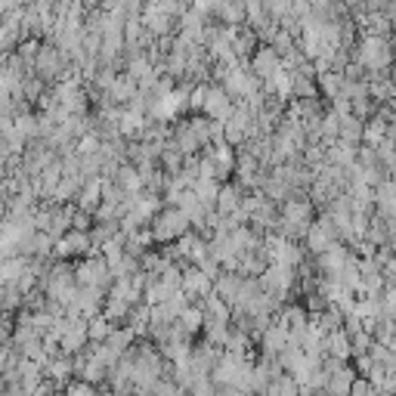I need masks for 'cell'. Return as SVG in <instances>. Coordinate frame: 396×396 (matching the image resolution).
I'll list each match as a JSON object with an SVG mask.
<instances>
[{"mask_svg":"<svg viewBox=\"0 0 396 396\" xmlns=\"http://www.w3.org/2000/svg\"><path fill=\"white\" fill-rule=\"evenodd\" d=\"M359 62H362V68L381 72V68H387L390 62H393V53H390V47H387V41H384V37H368V41L362 43Z\"/></svg>","mask_w":396,"mask_h":396,"instance_id":"cell-1","label":"cell"},{"mask_svg":"<svg viewBox=\"0 0 396 396\" xmlns=\"http://www.w3.org/2000/svg\"><path fill=\"white\" fill-rule=\"evenodd\" d=\"M59 338H62V350L65 353H78L80 346L87 344V325L84 322H78V319H72L68 325H62V331H59Z\"/></svg>","mask_w":396,"mask_h":396,"instance_id":"cell-3","label":"cell"},{"mask_svg":"<svg viewBox=\"0 0 396 396\" xmlns=\"http://www.w3.org/2000/svg\"><path fill=\"white\" fill-rule=\"evenodd\" d=\"M350 396H377V390L371 387L368 381H353V387H350Z\"/></svg>","mask_w":396,"mask_h":396,"instance_id":"cell-8","label":"cell"},{"mask_svg":"<svg viewBox=\"0 0 396 396\" xmlns=\"http://www.w3.org/2000/svg\"><path fill=\"white\" fill-rule=\"evenodd\" d=\"M65 396H96V390H93V384L78 381V384H68V393Z\"/></svg>","mask_w":396,"mask_h":396,"instance_id":"cell-7","label":"cell"},{"mask_svg":"<svg viewBox=\"0 0 396 396\" xmlns=\"http://www.w3.org/2000/svg\"><path fill=\"white\" fill-rule=\"evenodd\" d=\"M229 396H248V393H229Z\"/></svg>","mask_w":396,"mask_h":396,"instance_id":"cell-10","label":"cell"},{"mask_svg":"<svg viewBox=\"0 0 396 396\" xmlns=\"http://www.w3.org/2000/svg\"><path fill=\"white\" fill-rule=\"evenodd\" d=\"M87 334H90V338H109V325H105V319H93V325L87 328Z\"/></svg>","mask_w":396,"mask_h":396,"instance_id":"cell-9","label":"cell"},{"mask_svg":"<svg viewBox=\"0 0 396 396\" xmlns=\"http://www.w3.org/2000/svg\"><path fill=\"white\" fill-rule=\"evenodd\" d=\"M186 288L189 291H198V294H208L210 291V285H208V272H201V270H192V272H186Z\"/></svg>","mask_w":396,"mask_h":396,"instance_id":"cell-6","label":"cell"},{"mask_svg":"<svg viewBox=\"0 0 396 396\" xmlns=\"http://www.w3.org/2000/svg\"><path fill=\"white\" fill-rule=\"evenodd\" d=\"M183 229H186V214L183 210H170V214H164L158 220L155 235H158V239H173V235H179Z\"/></svg>","mask_w":396,"mask_h":396,"instance_id":"cell-5","label":"cell"},{"mask_svg":"<svg viewBox=\"0 0 396 396\" xmlns=\"http://www.w3.org/2000/svg\"><path fill=\"white\" fill-rule=\"evenodd\" d=\"M307 226H309V204H288L285 208V229H288L291 235H303L307 232Z\"/></svg>","mask_w":396,"mask_h":396,"instance_id":"cell-4","label":"cell"},{"mask_svg":"<svg viewBox=\"0 0 396 396\" xmlns=\"http://www.w3.org/2000/svg\"><path fill=\"white\" fill-rule=\"evenodd\" d=\"M375 204L387 220H396V179H381L375 186Z\"/></svg>","mask_w":396,"mask_h":396,"instance_id":"cell-2","label":"cell"}]
</instances>
